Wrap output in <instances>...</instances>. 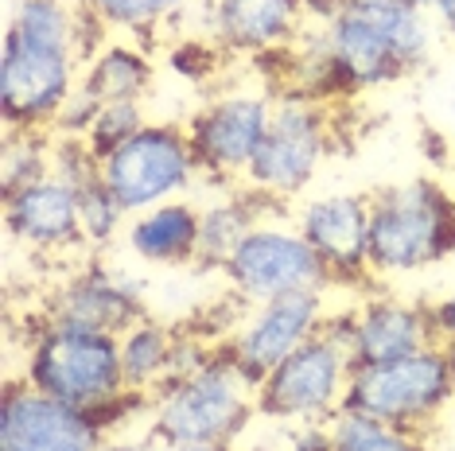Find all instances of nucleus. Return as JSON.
<instances>
[{
	"instance_id": "nucleus-33",
	"label": "nucleus",
	"mask_w": 455,
	"mask_h": 451,
	"mask_svg": "<svg viewBox=\"0 0 455 451\" xmlns=\"http://www.w3.org/2000/svg\"><path fill=\"white\" fill-rule=\"evenodd\" d=\"M443 351H448V362H451V377H455V343H448V346H443Z\"/></svg>"
},
{
	"instance_id": "nucleus-27",
	"label": "nucleus",
	"mask_w": 455,
	"mask_h": 451,
	"mask_svg": "<svg viewBox=\"0 0 455 451\" xmlns=\"http://www.w3.org/2000/svg\"><path fill=\"white\" fill-rule=\"evenodd\" d=\"M432 327H436L440 346L455 343V292H451V296H443L440 304H432Z\"/></svg>"
},
{
	"instance_id": "nucleus-18",
	"label": "nucleus",
	"mask_w": 455,
	"mask_h": 451,
	"mask_svg": "<svg viewBox=\"0 0 455 451\" xmlns=\"http://www.w3.org/2000/svg\"><path fill=\"white\" fill-rule=\"evenodd\" d=\"M4 222L16 241L32 245V249H75L86 245L78 218V194L75 187L51 171L47 179L32 183V187L16 191L4 199Z\"/></svg>"
},
{
	"instance_id": "nucleus-19",
	"label": "nucleus",
	"mask_w": 455,
	"mask_h": 451,
	"mask_svg": "<svg viewBox=\"0 0 455 451\" xmlns=\"http://www.w3.org/2000/svg\"><path fill=\"white\" fill-rule=\"evenodd\" d=\"M129 249L148 265L199 261V210L191 202H160L129 226Z\"/></svg>"
},
{
	"instance_id": "nucleus-29",
	"label": "nucleus",
	"mask_w": 455,
	"mask_h": 451,
	"mask_svg": "<svg viewBox=\"0 0 455 451\" xmlns=\"http://www.w3.org/2000/svg\"><path fill=\"white\" fill-rule=\"evenodd\" d=\"M428 16L455 39V0H428Z\"/></svg>"
},
{
	"instance_id": "nucleus-1",
	"label": "nucleus",
	"mask_w": 455,
	"mask_h": 451,
	"mask_svg": "<svg viewBox=\"0 0 455 451\" xmlns=\"http://www.w3.org/2000/svg\"><path fill=\"white\" fill-rule=\"evenodd\" d=\"M39 393L75 405L82 413H94L101 424H113V413L125 405H152L148 393H132L121 370V338L82 327H55L47 323L32 338L28 351V374Z\"/></svg>"
},
{
	"instance_id": "nucleus-14",
	"label": "nucleus",
	"mask_w": 455,
	"mask_h": 451,
	"mask_svg": "<svg viewBox=\"0 0 455 451\" xmlns=\"http://www.w3.org/2000/svg\"><path fill=\"white\" fill-rule=\"evenodd\" d=\"M299 233L335 284H370V194H323L299 210Z\"/></svg>"
},
{
	"instance_id": "nucleus-3",
	"label": "nucleus",
	"mask_w": 455,
	"mask_h": 451,
	"mask_svg": "<svg viewBox=\"0 0 455 451\" xmlns=\"http://www.w3.org/2000/svg\"><path fill=\"white\" fill-rule=\"evenodd\" d=\"M455 253V194L436 179H405L370 194V273L401 276Z\"/></svg>"
},
{
	"instance_id": "nucleus-5",
	"label": "nucleus",
	"mask_w": 455,
	"mask_h": 451,
	"mask_svg": "<svg viewBox=\"0 0 455 451\" xmlns=\"http://www.w3.org/2000/svg\"><path fill=\"white\" fill-rule=\"evenodd\" d=\"M98 168L109 194L132 218L160 207V202H172V194L188 191L191 179L199 176V160H195L188 129L160 125V121H148L137 137H129L109 156H101Z\"/></svg>"
},
{
	"instance_id": "nucleus-6",
	"label": "nucleus",
	"mask_w": 455,
	"mask_h": 451,
	"mask_svg": "<svg viewBox=\"0 0 455 451\" xmlns=\"http://www.w3.org/2000/svg\"><path fill=\"white\" fill-rule=\"evenodd\" d=\"M78 51L4 32L0 47V109L4 129H55L78 90Z\"/></svg>"
},
{
	"instance_id": "nucleus-21",
	"label": "nucleus",
	"mask_w": 455,
	"mask_h": 451,
	"mask_svg": "<svg viewBox=\"0 0 455 451\" xmlns=\"http://www.w3.org/2000/svg\"><path fill=\"white\" fill-rule=\"evenodd\" d=\"M276 202L281 199H273V194H261V191L250 187L245 194H234V199L219 202V207L203 210L199 214V261L222 269V261L237 249V241H242L253 226H261L257 222L261 218V210L276 207Z\"/></svg>"
},
{
	"instance_id": "nucleus-28",
	"label": "nucleus",
	"mask_w": 455,
	"mask_h": 451,
	"mask_svg": "<svg viewBox=\"0 0 455 451\" xmlns=\"http://www.w3.org/2000/svg\"><path fill=\"white\" fill-rule=\"evenodd\" d=\"M288 451H331V432L327 424H307V432L296 436V444Z\"/></svg>"
},
{
	"instance_id": "nucleus-26",
	"label": "nucleus",
	"mask_w": 455,
	"mask_h": 451,
	"mask_svg": "<svg viewBox=\"0 0 455 451\" xmlns=\"http://www.w3.org/2000/svg\"><path fill=\"white\" fill-rule=\"evenodd\" d=\"M144 125H148V117H144L140 101H109V106L98 109L94 125H90V132L82 140H86L90 152L101 160V156H109L117 145H125L129 137H137Z\"/></svg>"
},
{
	"instance_id": "nucleus-12",
	"label": "nucleus",
	"mask_w": 455,
	"mask_h": 451,
	"mask_svg": "<svg viewBox=\"0 0 455 451\" xmlns=\"http://www.w3.org/2000/svg\"><path fill=\"white\" fill-rule=\"evenodd\" d=\"M106 424L55 397L39 393L32 382H8L0 413V451H98Z\"/></svg>"
},
{
	"instance_id": "nucleus-17",
	"label": "nucleus",
	"mask_w": 455,
	"mask_h": 451,
	"mask_svg": "<svg viewBox=\"0 0 455 451\" xmlns=\"http://www.w3.org/2000/svg\"><path fill=\"white\" fill-rule=\"evenodd\" d=\"M211 39L237 55H268L304 32L299 0H203Z\"/></svg>"
},
{
	"instance_id": "nucleus-32",
	"label": "nucleus",
	"mask_w": 455,
	"mask_h": 451,
	"mask_svg": "<svg viewBox=\"0 0 455 451\" xmlns=\"http://www.w3.org/2000/svg\"><path fill=\"white\" fill-rule=\"evenodd\" d=\"M164 451H234V447H164Z\"/></svg>"
},
{
	"instance_id": "nucleus-10",
	"label": "nucleus",
	"mask_w": 455,
	"mask_h": 451,
	"mask_svg": "<svg viewBox=\"0 0 455 451\" xmlns=\"http://www.w3.org/2000/svg\"><path fill=\"white\" fill-rule=\"evenodd\" d=\"M323 320H327L323 292H288V296H276V300L257 304L250 323H242L219 346L237 366V374L257 389L299 343L319 335Z\"/></svg>"
},
{
	"instance_id": "nucleus-23",
	"label": "nucleus",
	"mask_w": 455,
	"mask_h": 451,
	"mask_svg": "<svg viewBox=\"0 0 455 451\" xmlns=\"http://www.w3.org/2000/svg\"><path fill=\"white\" fill-rule=\"evenodd\" d=\"M51 168H55V137L47 129H4V148H0V191H4V199L47 179Z\"/></svg>"
},
{
	"instance_id": "nucleus-30",
	"label": "nucleus",
	"mask_w": 455,
	"mask_h": 451,
	"mask_svg": "<svg viewBox=\"0 0 455 451\" xmlns=\"http://www.w3.org/2000/svg\"><path fill=\"white\" fill-rule=\"evenodd\" d=\"M347 4H362V8H428V0H347Z\"/></svg>"
},
{
	"instance_id": "nucleus-20",
	"label": "nucleus",
	"mask_w": 455,
	"mask_h": 451,
	"mask_svg": "<svg viewBox=\"0 0 455 451\" xmlns=\"http://www.w3.org/2000/svg\"><path fill=\"white\" fill-rule=\"evenodd\" d=\"M175 338H180V331L156 320H140L121 335V370H125V385L132 393L156 397L172 382Z\"/></svg>"
},
{
	"instance_id": "nucleus-15",
	"label": "nucleus",
	"mask_w": 455,
	"mask_h": 451,
	"mask_svg": "<svg viewBox=\"0 0 455 451\" xmlns=\"http://www.w3.org/2000/svg\"><path fill=\"white\" fill-rule=\"evenodd\" d=\"M140 320H148L140 284L117 273L113 265H90L78 276H70L55 292L47 315V323L55 327H82V331H101L117 338Z\"/></svg>"
},
{
	"instance_id": "nucleus-7",
	"label": "nucleus",
	"mask_w": 455,
	"mask_h": 451,
	"mask_svg": "<svg viewBox=\"0 0 455 451\" xmlns=\"http://www.w3.org/2000/svg\"><path fill=\"white\" fill-rule=\"evenodd\" d=\"M350 351L331 331L319 327L307 343H299L292 354L253 389L257 413L268 420H307L327 424L343 405V389L350 377Z\"/></svg>"
},
{
	"instance_id": "nucleus-8",
	"label": "nucleus",
	"mask_w": 455,
	"mask_h": 451,
	"mask_svg": "<svg viewBox=\"0 0 455 451\" xmlns=\"http://www.w3.org/2000/svg\"><path fill=\"white\" fill-rule=\"evenodd\" d=\"M331 148V113L312 98L273 101V117L261 137V148L245 171L253 191L273 199H292L312 183Z\"/></svg>"
},
{
	"instance_id": "nucleus-9",
	"label": "nucleus",
	"mask_w": 455,
	"mask_h": 451,
	"mask_svg": "<svg viewBox=\"0 0 455 451\" xmlns=\"http://www.w3.org/2000/svg\"><path fill=\"white\" fill-rule=\"evenodd\" d=\"M222 276L242 300L265 304L288 292H331L335 276L299 230L284 226H253L237 249L222 261Z\"/></svg>"
},
{
	"instance_id": "nucleus-2",
	"label": "nucleus",
	"mask_w": 455,
	"mask_h": 451,
	"mask_svg": "<svg viewBox=\"0 0 455 451\" xmlns=\"http://www.w3.org/2000/svg\"><path fill=\"white\" fill-rule=\"evenodd\" d=\"M253 413V385L219 346L195 374L152 397V439L164 447H234Z\"/></svg>"
},
{
	"instance_id": "nucleus-31",
	"label": "nucleus",
	"mask_w": 455,
	"mask_h": 451,
	"mask_svg": "<svg viewBox=\"0 0 455 451\" xmlns=\"http://www.w3.org/2000/svg\"><path fill=\"white\" fill-rule=\"evenodd\" d=\"M98 451H152L148 444H137V439H106Z\"/></svg>"
},
{
	"instance_id": "nucleus-25",
	"label": "nucleus",
	"mask_w": 455,
	"mask_h": 451,
	"mask_svg": "<svg viewBox=\"0 0 455 451\" xmlns=\"http://www.w3.org/2000/svg\"><path fill=\"white\" fill-rule=\"evenodd\" d=\"M98 28H121V32H152L172 20L191 0H75Z\"/></svg>"
},
{
	"instance_id": "nucleus-24",
	"label": "nucleus",
	"mask_w": 455,
	"mask_h": 451,
	"mask_svg": "<svg viewBox=\"0 0 455 451\" xmlns=\"http://www.w3.org/2000/svg\"><path fill=\"white\" fill-rule=\"evenodd\" d=\"M327 432H331V451H428L420 432L393 428L355 413H335L327 420Z\"/></svg>"
},
{
	"instance_id": "nucleus-11",
	"label": "nucleus",
	"mask_w": 455,
	"mask_h": 451,
	"mask_svg": "<svg viewBox=\"0 0 455 451\" xmlns=\"http://www.w3.org/2000/svg\"><path fill=\"white\" fill-rule=\"evenodd\" d=\"M319 44L327 51V63L335 70L339 90H366L386 86L409 75L401 51L393 47L386 12L362 4H339L323 24L315 28Z\"/></svg>"
},
{
	"instance_id": "nucleus-16",
	"label": "nucleus",
	"mask_w": 455,
	"mask_h": 451,
	"mask_svg": "<svg viewBox=\"0 0 455 451\" xmlns=\"http://www.w3.org/2000/svg\"><path fill=\"white\" fill-rule=\"evenodd\" d=\"M440 346L432 327V307L409 304L397 296H374L350 312V362H389L417 351Z\"/></svg>"
},
{
	"instance_id": "nucleus-22",
	"label": "nucleus",
	"mask_w": 455,
	"mask_h": 451,
	"mask_svg": "<svg viewBox=\"0 0 455 451\" xmlns=\"http://www.w3.org/2000/svg\"><path fill=\"white\" fill-rule=\"evenodd\" d=\"M78 86L86 90L98 106L109 101H140L144 90L152 86V63L129 44H109L106 51H98L94 63L82 70Z\"/></svg>"
},
{
	"instance_id": "nucleus-4",
	"label": "nucleus",
	"mask_w": 455,
	"mask_h": 451,
	"mask_svg": "<svg viewBox=\"0 0 455 451\" xmlns=\"http://www.w3.org/2000/svg\"><path fill=\"white\" fill-rule=\"evenodd\" d=\"M455 397V377L443 346L389 358V362H362L350 366L343 405L339 413H355L366 420H381L393 428L420 432L428 420Z\"/></svg>"
},
{
	"instance_id": "nucleus-13",
	"label": "nucleus",
	"mask_w": 455,
	"mask_h": 451,
	"mask_svg": "<svg viewBox=\"0 0 455 451\" xmlns=\"http://www.w3.org/2000/svg\"><path fill=\"white\" fill-rule=\"evenodd\" d=\"M268 117H273V101L261 94H226L206 101L188 125L199 171L214 179L245 176L261 148Z\"/></svg>"
}]
</instances>
